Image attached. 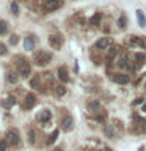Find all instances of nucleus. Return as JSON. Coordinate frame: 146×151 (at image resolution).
I'll list each match as a JSON object with an SVG mask.
<instances>
[{
  "label": "nucleus",
  "mask_w": 146,
  "mask_h": 151,
  "mask_svg": "<svg viewBox=\"0 0 146 151\" xmlns=\"http://www.w3.org/2000/svg\"><path fill=\"white\" fill-rule=\"evenodd\" d=\"M14 104H16V99H14L13 96H9V98H6V99H3V101H2V106H3L5 109H9V107H13Z\"/></svg>",
  "instance_id": "nucleus-19"
},
{
  "label": "nucleus",
  "mask_w": 146,
  "mask_h": 151,
  "mask_svg": "<svg viewBox=\"0 0 146 151\" xmlns=\"http://www.w3.org/2000/svg\"><path fill=\"white\" fill-rule=\"evenodd\" d=\"M8 148V142L6 140H0V151H6Z\"/></svg>",
  "instance_id": "nucleus-30"
},
{
  "label": "nucleus",
  "mask_w": 146,
  "mask_h": 151,
  "mask_svg": "<svg viewBox=\"0 0 146 151\" xmlns=\"http://www.w3.org/2000/svg\"><path fill=\"white\" fill-rule=\"evenodd\" d=\"M101 19H102V14L96 13L94 16H91V19H89V25H99V24H101Z\"/></svg>",
  "instance_id": "nucleus-20"
},
{
  "label": "nucleus",
  "mask_w": 146,
  "mask_h": 151,
  "mask_svg": "<svg viewBox=\"0 0 146 151\" xmlns=\"http://www.w3.org/2000/svg\"><path fill=\"white\" fill-rule=\"evenodd\" d=\"M35 44H36V40H35V36H31V35L24 40V49L28 50V52L35 49Z\"/></svg>",
  "instance_id": "nucleus-12"
},
{
  "label": "nucleus",
  "mask_w": 146,
  "mask_h": 151,
  "mask_svg": "<svg viewBox=\"0 0 146 151\" xmlns=\"http://www.w3.org/2000/svg\"><path fill=\"white\" fill-rule=\"evenodd\" d=\"M28 142H30V143H35V134H33V131L28 132Z\"/></svg>",
  "instance_id": "nucleus-33"
},
{
  "label": "nucleus",
  "mask_w": 146,
  "mask_h": 151,
  "mask_svg": "<svg viewBox=\"0 0 146 151\" xmlns=\"http://www.w3.org/2000/svg\"><path fill=\"white\" fill-rule=\"evenodd\" d=\"M57 137H58V129H55V131H54V132H52V134L49 135V139H47V143L52 145V143H54V142L57 140Z\"/></svg>",
  "instance_id": "nucleus-27"
},
{
  "label": "nucleus",
  "mask_w": 146,
  "mask_h": 151,
  "mask_svg": "<svg viewBox=\"0 0 146 151\" xmlns=\"http://www.w3.org/2000/svg\"><path fill=\"white\" fill-rule=\"evenodd\" d=\"M141 109H143V112H145V113H146V101H145V102H143V106H141Z\"/></svg>",
  "instance_id": "nucleus-34"
},
{
  "label": "nucleus",
  "mask_w": 146,
  "mask_h": 151,
  "mask_svg": "<svg viewBox=\"0 0 146 151\" xmlns=\"http://www.w3.org/2000/svg\"><path fill=\"white\" fill-rule=\"evenodd\" d=\"M0 55H6V46L0 42Z\"/></svg>",
  "instance_id": "nucleus-32"
},
{
  "label": "nucleus",
  "mask_w": 146,
  "mask_h": 151,
  "mask_svg": "<svg viewBox=\"0 0 146 151\" xmlns=\"http://www.w3.org/2000/svg\"><path fill=\"white\" fill-rule=\"evenodd\" d=\"M60 6H61V0H46V3H44V9L47 13L55 11V9H58Z\"/></svg>",
  "instance_id": "nucleus-9"
},
{
  "label": "nucleus",
  "mask_w": 146,
  "mask_h": 151,
  "mask_svg": "<svg viewBox=\"0 0 146 151\" xmlns=\"http://www.w3.org/2000/svg\"><path fill=\"white\" fill-rule=\"evenodd\" d=\"M11 11H13L14 16H19V5H17L16 2H13V3H11Z\"/></svg>",
  "instance_id": "nucleus-29"
},
{
  "label": "nucleus",
  "mask_w": 146,
  "mask_h": 151,
  "mask_svg": "<svg viewBox=\"0 0 146 151\" xmlns=\"http://www.w3.org/2000/svg\"><path fill=\"white\" fill-rule=\"evenodd\" d=\"M118 27H120L121 30H124V28L127 27V17L124 16V14H122V16L118 19Z\"/></svg>",
  "instance_id": "nucleus-24"
},
{
  "label": "nucleus",
  "mask_w": 146,
  "mask_h": 151,
  "mask_svg": "<svg viewBox=\"0 0 146 151\" xmlns=\"http://www.w3.org/2000/svg\"><path fill=\"white\" fill-rule=\"evenodd\" d=\"M6 142H8V145H11V146H17L19 143H21V137H19V132L17 131H8L6 132Z\"/></svg>",
  "instance_id": "nucleus-3"
},
{
  "label": "nucleus",
  "mask_w": 146,
  "mask_h": 151,
  "mask_svg": "<svg viewBox=\"0 0 146 151\" xmlns=\"http://www.w3.org/2000/svg\"><path fill=\"white\" fill-rule=\"evenodd\" d=\"M6 82L8 83H16L17 82V76L14 73H6Z\"/></svg>",
  "instance_id": "nucleus-26"
},
{
  "label": "nucleus",
  "mask_w": 146,
  "mask_h": 151,
  "mask_svg": "<svg viewBox=\"0 0 146 151\" xmlns=\"http://www.w3.org/2000/svg\"><path fill=\"white\" fill-rule=\"evenodd\" d=\"M118 47L116 46H113V47H110V49H108V52H107V57H105V60L108 61V63H112L113 61V58H115V57L118 55Z\"/></svg>",
  "instance_id": "nucleus-15"
},
{
  "label": "nucleus",
  "mask_w": 146,
  "mask_h": 151,
  "mask_svg": "<svg viewBox=\"0 0 146 151\" xmlns=\"http://www.w3.org/2000/svg\"><path fill=\"white\" fill-rule=\"evenodd\" d=\"M35 104H36V96L33 93H28L25 99H24V104H22V107L25 109V110H30V109L35 107Z\"/></svg>",
  "instance_id": "nucleus-7"
},
{
  "label": "nucleus",
  "mask_w": 146,
  "mask_h": 151,
  "mask_svg": "<svg viewBox=\"0 0 146 151\" xmlns=\"http://www.w3.org/2000/svg\"><path fill=\"white\" fill-rule=\"evenodd\" d=\"M112 46V40L110 38H101V40H97L96 41V49H101V50H104V49H108V47Z\"/></svg>",
  "instance_id": "nucleus-11"
},
{
  "label": "nucleus",
  "mask_w": 146,
  "mask_h": 151,
  "mask_svg": "<svg viewBox=\"0 0 146 151\" xmlns=\"http://www.w3.org/2000/svg\"><path fill=\"white\" fill-rule=\"evenodd\" d=\"M104 134H105L108 139H113V137L116 135V132H115V129H113V126H108L107 124L105 127H104Z\"/></svg>",
  "instance_id": "nucleus-22"
},
{
  "label": "nucleus",
  "mask_w": 146,
  "mask_h": 151,
  "mask_svg": "<svg viewBox=\"0 0 146 151\" xmlns=\"http://www.w3.org/2000/svg\"><path fill=\"white\" fill-rule=\"evenodd\" d=\"M19 74L22 76V77H27V76H30V73H31V66H30V63H28L27 60H22V58H19Z\"/></svg>",
  "instance_id": "nucleus-5"
},
{
  "label": "nucleus",
  "mask_w": 146,
  "mask_h": 151,
  "mask_svg": "<svg viewBox=\"0 0 146 151\" xmlns=\"http://www.w3.org/2000/svg\"><path fill=\"white\" fill-rule=\"evenodd\" d=\"M49 44H50L52 49H55V50L61 49V46H63V36L61 35H50L49 36Z\"/></svg>",
  "instance_id": "nucleus-4"
},
{
  "label": "nucleus",
  "mask_w": 146,
  "mask_h": 151,
  "mask_svg": "<svg viewBox=\"0 0 146 151\" xmlns=\"http://www.w3.org/2000/svg\"><path fill=\"white\" fill-rule=\"evenodd\" d=\"M88 110H89V112H97V110H101V104H99L97 101H89V102H88Z\"/></svg>",
  "instance_id": "nucleus-21"
},
{
  "label": "nucleus",
  "mask_w": 146,
  "mask_h": 151,
  "mask_svg": "<svg viewBox=\"0 0 146 151\" xmlns=\"http://www.w3.org/2000/svg\"><path fill=\"white\" fill-rule=\"evenodd\" d=\"M52 61V54L47 50H39L35 54V63L38 66H46Z\"/></svg>",
  "instance_id": "nucleus-1"
},
{
  "label": "nucleus",
  "mask_w": 146,
  "mask_h": 151,
  "mask_svg": "<svg viewBox=\"0 0 146 151\" xmlns=\"http://www.w3.org/2000/svg\"><path fill=\"white\" fill-rule=\"evenodd\" d=\"M127 63H129V57H127V54L122 52V54H120V57H118V63L116 65L120 66V68H126Z\"/></svg>",
  "instance_id": "nucleus-16"
},
{
  "label": "nucleus",
  "mask_w": 146,
  "mask_h": 151,
  "mask_svg": "<svg viewBox=\"0 0 146 151\" xmlns=\"http://www.w3.org/2000/svg\"><path fill=\"white\" fill-rule=\"evenodd\" d=\"M110 76H112V80H113V82H116V83H120V85H126V83L130 82V77H129L127 74L113 73V74H110Z\"/></svg>",
  "instance_id": "nucleus-6"
},
{
  "label": "nucleus",
  "mask_w": 146,
  "mask_h": 151,
  "mask_svg": "<svg viewBox=\"0 0 146 151\" xmlns=\"http://www.w3.org/2000/svg\"><path fill=\"white\" fill-rule=\"evenodd\" d=\"M54 151H63V150H61V148H57V150H54Z\"/></svg>",
  "instance_id": "nucleus-35"
},
{
  "label": "nucleus",
  "mask_w": 146,
  "mask_h": 151,
  "mask_svg": "<svg viewBox=\"0 0 146 151\" xmlns=\"http://www.w3.org/2000/svg\"><path fill=\"white\" fill-rule=\"evenodd\" d=\"M8 32V24L6 21H0V35H5Z\"/></svg>",
  "instance_id": "nucleus-28"
},
{
  "label": "nucleus",
  "mask_w": 146,
  "mask_h": 151,
  "mask_svg": "<svg viewBox=\"0 0 146 151\" xmlns=\"http://www.w3.org/2000/svg\"><path fill=\"white\" fill-rule=\"evenodd\" d=\"M9 44H11V46H16L17 44V36L16 35H13L11 38H9Z\"/></svg>",
  "instance_id": "nucleus-31"
},
{
  "label": "nucleus",
  "mask_w": 146,
  "mask_h": 151,
  "mask_svg": "<svg viewBox=\"0 0 146 151\" xmlns=\"http://www.w3.org/2000/svg\"><path fill=\"white\" fill-rule=\"evenodd\" d=\"M134 58H135V61H137L138 65L146 63V54H143V52H137V54L134 55Z\"/></svg>",
  "instance_id": "nucleus-18"
},
{
  "label": "nucleus",
  "mask_w": 146,
  "mask_h": 151,
  "mask_svg": "<svg viewBox=\"0 0 146 151\" xmlns=\"http://www.w3.org/2000/svg\"><path fill=\"white\" fill-rule=\"evenodd\" d=\"M58 79H60L63 83H66V82L69 80V74H68L66 66H60V68H58Z\"/></svg>",
  "instance_id": "nucleus-14"
},
{
  "label": "nucleus",
  "mask_w": 146,
  "mask_h": 151,
  "mask_svg": "<svg viewBox=\"0 0 146 151\" xmlns=\"http://www.w3.org/2000/svg\"><path fill=\"white\" fill-rule=\"evenodd\" d=\"M55 94H57V96H64V94H66L64 85H57V87H55Z\"/></svg>",
  "instance_id": "nucleus-25"
},
{
  "label": "nucleus",
  "mask_w": 146,
  "mask_h": 151,
  "mask_svg": "<svg viewBox=\"0 0 146 151\" xmlns=\"http://www.w3.org/2000/svg\"><path fill=\"white\" fill-rule=\"evenodd\" d=\"M61 126H63L64 131H71V129H72V126H74L72 116H71V115H66L63 120H61Z\"/></svg>",
  "instance_id": "nucleus-13"
},
{
  "label": "nucleus",
  "mask_w": 146,
  "mask_h": 151,
  "mask_svg": "<svg viewBox=\"0 0 146 151\" xmlns=\"http://www.w3.org/2000/svg\"><path fill=\"white\" fill-rule=\"evenodd\" d=\"M38 121H39V123H44V124H46V123H49L50 121V118H52V112L49 110V109H44V110H41L39 113H38Z\"/></svg>",
  "instance_id": "nucleus-10"
},
{
  "label": "nucleus",
  "mask_w": 146,
  "mask_h": 151,
  "mask_svg": "<svg viewBox=\"0 0 146 151\" xmlns=\"http://www.w3.org/2000/svg\"><path fill=\"white\" fill-rule=\"evenodd\" d=\"M130 132H134V134H145L146 132V121L141 120L138 115H134V124L130 127Z\"/></svg>",
  "instance_id": "nucleus-2"
},
{
  "label": "nucleus",
  "mask_w": 146,
  "mask_h": 151,
  "mask_svg": "<svg viewBox=\"0 0 146 151\" xmlns=\"http://www.w3.org/2000/svg\"><path fill=\"white\" fill-rule=\"evenodd\" d=\"M145 88H146V83H145Z\"/></svg>",
  "instance_id": "nucleus-36"
},
{
  "label": "nucleus",
  "mask_w": 146,
  "mask_h": 151,
  "mask_svg": "<svg viewBox=\"0 0 146 151\" xmlns=\"http://www.w3.org/2000/svg\"><path fill=\"white\" fill-rule=\"evenodd\" d=\"M30 85H31V88H39V90H42V87H41V80H39V77H38V76H36V77H33L31 79V82H30Z\"/></svg>",
  "instance_id": "nucleus-23"
},
{
  "label": "nucleus",
  "mask_w": 146,
  "mask_h": 151,
  "mask_svg": "<svg viewBox=\"0 0 146 151\" xmlns=\"http://www.w3.org/2000/svg\"><path fill=\"white\" fill-rule=\"evenodd\" d=\"M137 21H138L140 27H146V16L141 9H137Z\"/></svg>",
  "instance_id": "nucleus-17"
},
{
  "label": "nucleus",
  "mask_w": 146,
  "mask_h": 151,
  "mask_svg": "<svg viewBox=\"0 0 146 151\" xmlns=\"http://www.w3.org/2000/svg\"><path fill=\"white\" fill-rule=\"evenodd\" d=\"M129 44L134 47H141V49H146V40L140 36H129Z\"/></svg>",
  "instance_id": "nucleus-8"
}]
</instances>
